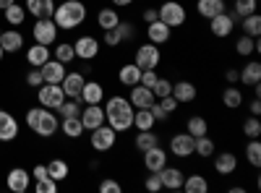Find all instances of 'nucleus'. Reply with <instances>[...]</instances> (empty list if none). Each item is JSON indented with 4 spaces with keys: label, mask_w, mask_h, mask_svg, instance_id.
<instances>
[{
    "label": "nucleus",
    "mask_w": 261,
    "mask_h": 193,
    "mask_svg": "<svg viewBox=\"0 0 261 193\" xmlns=\"http://www.w3.org/2000/svg\"><path fill=\"white\" fill-rule=\"evenodd\" d=\"M105 120L118 133H125L134 128V104L125 97H110L105 104Z\"/></svg>",
    "instance_id": "f257e3e1"
},
{
    "label": "nucleus",
    "mask_w": 261,
    "mask_h": 193,
    "mask_svg": "<svg viewBox=\"0 0 261 193\" xmlns=\"http://www.w3.org/2000/svg\"><path fill=\"white\" fill-rule=\"evenodd\" d=\"M53 21L63 32L79 29L86 21V6L81 3V0H63V3L55 6V11H53Z\"/></svg>",
    "instance_id": "f03ea898"
},
{
    "label": "nucleus",
    "mask_w": 261,
    "mask_h": 193,
    "mask_svg": "<svg viewBox=\"0 0 261 193\" xmlns=\"http://www.w3.org/2000/svg\"><path fill=\"white\" fill-rule=\"evenodd\" d=\"M27 125L29 131L42 136V139H50L53 133H58V118L55 113H50L47 107H32V110L27 113Z\"/></svg>",
    "instance_id": "7ed1b4c3"
},
{
    "label": "nucleus",
    "mask_w": 261,
    "mask_h": 193,
    "mask_svg": "<svg viewBox=\"0 0 261 193\" xmlns=\"http://www.w3.org/2000/svg\"><path fill=\"white\" fill-rule=\"evenodd\" d=\"M157 18L162 21V24H167L170 29H178L188 21V13H186L183 3H178V0H165V3L157 8Z\"/></svg>",
    "instance_id": "20e7f679"
},
{
    "label": "nucleus",
    "mask_w": 261,
    "mask_h": 193,
    "mask_svg": "<svg viewBox=\"0 0 261 193\" xmlns=\"http://www.w3.org/2000/svg\"><path fill=\"white\" fill-rule=\"evenodd\" d=\"M134 63L141 68V71H151L157 68L162 63V52H160V45H151V42H146V45H139L136 47V55H134Z\"/></svg>",
    "instance_id": "39448f33"
},
{
    "label": "nucleus",
    "mask_w": 261,
    "mask_h": 193,
    "mask_svg": "<svg viewBox=\"0 0 261 193\" xmlns=\"http://www.w3.org/2000/svg\"><path fill=\"white\" fill-rule=\"evenodd\" d=\"M37 99H39L42 107H47V110H58L65 102V92L60 89V84H42L37 89Z\"/></svg>",
    "instance_id": "423d86ee"
},
{
    "label": "nucleus",
    "mask_w": 261,
    "mask_h": 193,
    "mask_svg": "<svg viewBox=\"0 0 261 193\" xmlns=\"http://www.w3.org/2000/svg\"><path fill=\"white\" fill-rule=\"evenodd\" d=\"M115 141H118V131H113L110 125H99V128H94L92 131V139H89V144H92V149L94 152H110V149L115 146Z\"/></svg>",
    "instance_id": "0eeeda50"
},
{
    "label": "nucleus",
    "mask_w": 261,
    "mask_h": 193,
    "mask_svg": "<svg viewBox=\"0 0 261 193\" xmlns=\"http://www.w3.org/2000/svg\"><path fill=\"white\" fill-rule=\"evenodd\" d=\"M32 37L34 42H39V45H53V42L58 39V26L53 18H37L34 26H32Z\"/></svg>",
    "instance_id": "6e6552de"
},
{
    "label": "nucleus",
    "mask_w": 261,
    "mask_h": 193,
    "mask_svg": "<svg viewBox=\"0 0 261 193\" xmlns=\"http://www.w3.org/2000/svg\"><path fill=\"white\" fill-rule=\"evenodd\" d=\"M232 29H235V13H230V11H222L214 18H209V32L217 39H227L232 34Z\"/></svg>",
    "instance_id": "1a4fd4ad"
},
{
    "label": "nucleus",
    "mask_w": 261,
    "mask_h": 193,
    "mask_svg": "<svg viewBox=\"0 0 261 193\" xmlns=\"http://www.w3.org/2000/svg\"><path fill=\"white\" fill-rule=\"evenodd\" d=\"M73 52L79 60H94L99 55V39L92 37V34H84L73 42Z\"/></svg>",
    "instance_id": "9d476101"
},
{
    "label": "nucleus",
    "mask_w": 261,
    "mask_h": 193,
    "mask_svg": "<svg viewBox=\"0 0 261 193\" xmlns=\"http://www.w3.org/2000/svg\"><path fill=\"white\" fill-rule=\"evenodd\" d=\"M193 136L186 131V133H175L170 139V154H175L178 159H188L193 157Z\"/></svg>",
    "instance_id": "9b49d317"
},
{
    "label": "nucleus",
    "mask_w": 261,
    "mask_h": 193,
    "mask_svg": "<svg viewBox=\"0 0 261 193\" xmlns=\"http://www.w3.org/2000/svg\"><path fill=\"white\" fill-rule=\"evenodd\" d=\"M84 73L81 71H71V73H65V78L60 81V89L65 92V99H81V89H84Z\"/></svg>",
    "instance_id": "f8f14e48"
},
{
    "label": "nucleus",
    "mask_w": 261,
    "mask_h": 193,
    "mask_svg": "<svg viewBox=\"0 0 261 193\" xmlns=\"http://www.w3.org/2000/svg\"><path fill=\"white\" fill-rule=\"evenodd\" d=\"M81 123H84V131H94L105 123V107L102 104H86L84 110L79 113Z\"/></svg>",
    "instance_id": "ddd939ff"
},
{
    "label": "nucleus",
    "mask_w": 261,
    "mask_h": 193,
    "mask_svg": "<svg viewBox=\"0 0 261 193\" xmlns=\"http://www.w3.org/2000/svg\"><path fill=\"white\" fill-rule=\"evenodd\" d=\"M39 73H42V81H45V84H60L68 71H65V63L50 58L47 63H42V66H39Z\"/></svg>",
    "instance_id": "4468645a"
},
{
    "label": "nucleus",
    "mask_w": 261,
    "mask_h": 193,
    "mask_svg": "<svg viewBox=\"0 0 261 193\" xmlns=\"http://www.w3.org/2000/svg\"><path fill=\"white\" fill-rule=\"evenodd\" d=\"M128 102L134 104V110H139V107H151L157 102V97H154V92H151L149 87L136 84V87H130V92H128Z\"/></svg>",
    "instance_id": "2eb2a0df"
},
{
    "label": "nucleus",
    "mask_w": 261,
    "mask_h": 193,
    "mask_svg": "<svg viewBox=\"0 0 261 193\" xmlns=\"http://www.w3.org/2000/svg\"><path fill=\"white\" fill-rule=\"evenodd\" d=\"M141 154H144V167L149 170V173H160V170L167 164V152H165L160 144L146 149V152H141Z\"/></svg>",
    "instance_id": "dca6fc26"
},
{
    "label": "nucleus",
    "mask_w": 261,
    "mask_h": 193,
    "mask_svg": "<svg viewBox=\"0 0 261 193\" xmlns=\"http://www.w3.org/2000/svg\"><path fill=\"white\" fill-rule=\"evenodd\" d=\"M29 180H32V173H27L24 167H13L8 173V178H6V185L13 193H27L29 190Z\"/></svg>",
    "instance_id": "f3484780"
},
{
    "label": "nucleus",
    "mask_w": 261,
    "mask_h": 193,
    "mask_svg": "<svg viewBox=\"0 0 261 193\" xmlns=\"http://www.w3.org/2000/svg\"><path fill=\"white\" fill-rule=\"evenodd\" d=\"M172 37V29L167 24H162V21H151V24H146V39L151 42V45H167Z\"/></svg>",
    "instance_id": "a211bd4d"
},
{
    "label": "nucleus",
    "mask_w": 261,
    "mask_h": 193,
    "mask_svg": "<svg viewBox=\"0 0 261 193\" xmlns=\"http://www.w3.org/2000/svg\"><path fill=\"white\" fill-rule=\"evenodd\" d=\"M160 178H162V188H167V190H180L183 180H186L183 170L180 167H170V164H165L160 170Z\"/></svg>",
    "instance_id": "6ab92c4d"
},
{
    "label": "nucleus",
    "mask_w": 261,
    "mask_h": 193,
    "mask_svg": "<svg viewBox=\"0 0 261 193\" xmlns=\"http://www.w3.org/2000/svg\"><path fill=\"white\" fill-rule=\"evenodd\" d=\"M214 157V173L217 175H232L238 170V157L232 152H220V154H212Z\"/></svg>",
    "instance_id": "aec40b11"
},
{
    "label": "nucleus",
    "mask_w": 261,
    "mask_h": 193,
    "mask_svg": "<svg viewBox=\"0 0 261 193\" xmlns=\"http://www.w3.org/2000/svg\"><path fill=\"white\" fill-rule=\"evenodd\" d=\"M18 120L11 115V113H6V110H0V141H13L16 136H18Z\"/></svg>",
    "instance_id": "412c9836"
},
{
    "label": "nucleus",
    "mask_w": 261,
    "mask_h": 193,
    "mask_svg": "<svg viewBox=\"0 0 261 193\" xmlns=\"http://www.w3.org/2000/svg\"><path fill=\"white\" fill-rule=\"evenodd\" d=\"M238 81L246 84V87H256V84L261 81V63L251 60V63H246L243 68H238Z\"/></svg>",
    "instance_id": "4be33fe9"
},
{
    "label": "nucleus",
    "mask_w": 261,
    "mask_h": 193,
    "mask_svg": "<svg viewBox=\"0 0 261 193\" xmlns=\"http://www.w3.org/2000/svg\"><path fill=\"white\" fill-rule=\"evenodd\" d=\"M105 99V87L99 81H86L84 84V89H81V102L86 104H102Z\"/></svg>",
    "instance_id": "5701e85b"
},
{
    "label": "nucleus",
    "mask_w": 261,
    "mask_h": 193,
    "mask_svg": "<svg viewBox=\"0 0 261 193\" xmlns=\"http://www.w3.org/2000/svg\"><path fill=\"white\" fill-rule=\"evenodd\" d=\"M172 97H175L178 104H188L199 97V92H196V87L191 81H178V84H172Z\"/></svg>",
    "instance_id": "b1692460"
},
{
    "label": "nucleus",
    "mask_w": 261,
    "mask_h": 193,
    "mask_svg": "<svg viewBox=\"0 0 261 193\" xmlns=\"http://www.w3.org/2000/svg\"><path fill=\"white\" fill-rule=\"evenodd\" d=\"M0 47H3V52H18L24 47V37L18 29H6L0 34Z\"/></svg>",
    "instance_id": "393cba45"
},
{
    "label": "nucleus",
    "mask_w": 261,
    "mask_h": 193,
    "mask_svg": "<svg viewBox=\"0 0 261 193\" xmlns=\"http://www.w3.org/2000/svg\"><path fill=\"white\" fill-rule=\"evenodd\" d=\"M27 13H32L34 18H53L55 3L53 0H27Z\"/></svg>",
    "instance_id": "a878e982"
},
{
    "label": "nucleus",
    "mask_w": 261,
    "mask_h": 193,
    "mask_svg": "<svg viewBox=\"0 0 261 193\" xmlns=\"http://www.w3.org/2000/svg\"><path fill=\"white\" fill-rule=\"evenodd\" d=\"M118 81L128 89L136 87V84L141 81V68L136 66V63H125V66H120V71H118Z\"/></svg>",
    "instance_id": "bb28decb"
},
{
    "label": "nucleus",
    "mask_w": 261,
    "mask_h": 193,
    "mask_svg": "<svg viewBox=\"0 0 261 193\" xmlns=\"http://www.w3.org/2000/svg\"><path fill=\"white\" fill-rule=\"evenodd\" d=\"M50 60V47L47 45H39V42H34V45L27 50V63L32 68H39L42 63Z\"/></svg>",
    "instance_id": "cd10ccee"
},
{
    "label": "nucleus",
    "mask_w": 261,
    "mask_h": 193,
    "mask_svg": "<svg viewBox=\"0 0 261 193\" xmlns=\"http://www.w3.org/2000/svg\"><path fill=\"white\" fill-rule=\"evenodd\" d=\"M196 11L201 18H214L225 11V0H196Z\"/></svg>",
    "instance_id": "c85d7f7f"
},
{
    "label": "nucleus",
    "mask_w": 261,
    "mask_h": 193,
    "mask_svg": "<svg viewBox=\"0 0 261 193\" xmlns=\"http://www.w3.org/2000/svg\"><path fill=\"white\" fill-rule=\"evenodd\" d=\"M154 115H151L149 107H139V110H134V128L136 131H151L154 128Z\"/></svg>",
    "instance_id": "c756f323"
},
{
    "label": "nucleus",
    "mask_w": 261,
    "mask_h": 193,
    "mask_svg": "<svg viewBox=\"0 0 261 193\" xmlns=\"http://www.w3.org/2000/svg\"><path fill=\"white\" fill-rule=\"evenodd\" d=\"M120 24V13L115 11V8H99V13H97V26L99 29H115Z\"/></svg>",
    "instance_id": "7c9ffc66"
},
{
    "label": "nucleus",
    "mask_w": 261,
    "mask_h": 193,
    "mask_svg": "<svg viewBox=\"0 0 261 193\" xmlns=\"http://www.w3.org/2000/svg\"><path fill=\"white\" fill-rule=\"evenodd\" d=\"M235 52L243 55V58H248L253 52H261V42L248 37V34H243V37H238V42H235Z\"/></svg>",
    "instance_id": "2f4dec72"
},
{
    "label": "nucleus",
    "mask_w": 261,
    "mask_h": 193,
    "mask_svg": "<svg viewBox=\"0 0 261 193\" xmlns=\"http://www.w3.org/2000/svg\"><path fill=\"white\" fill-rule=\"evenodd\" d=\"M186 131L193 136V139H199V136H206L209 133V123L204 115H191L188 123H186Z\"/></svg>",
    "instance_id": "473e14b6"
},
{
    "label": "nucleus",
    "mask_w": 261,
    "mask_h": 193,
    "mask_svg": "<svg viewBox=\"0 0 261 193\" xmlns=\"http://www.w3.org/2000/svg\"><path fill=\"white\" fill-rule=\"evenodd\" d=\"M222 104L227 107V110H238V107L243 104V92L235 87V84H230V87H225L222 92Z\"/></svg>",
    "instance_id": "72a5a7b5"
},
{
    "label": "nucleus",
    "mask_w": 261,
    "mask_h": 193,
    "mask_svg": "<svg viewBox=\"0 0 261 193\" xmlns=\"http://www.w3.org/2000/svg\"><path fill=\"white\" fill-rule=\"evenodd\" d=\"M183 190H186V193H206V190H209V180H206L204 175H186Z\"/></svg>",
    "instance_id": "f704fd0d"
},
{
    "label": "nucleus",
    "mask_w": 261,
    "mask_h": 193,
    "mask_svg": "<svg viewBox=\"0 0 261 193\" xmlns=\"http://www.w3.org/2000/svg\"><path fill=\"white\" fill-rule=\"evenodd\" d=\"M60 131L68 136V139H79L81 133H84V123H81V118L76 115V118H63V123H60Z\"/></svg>",
    "instance_id": "c9c22d12"
},
{
    "label": "nucleus",
    "mask_w": 261,
    "mask_h": 193,
    "mask_svg": "<svg viewBox=\"0 0 261 193\" xmlns=\"http://www.w3.org/2000/svg\"><path fill=\"white\" fill-rule=\"evenodd\" d=\"M214 152H217V146H214V141L209 136H199L193 141V154H199L201 159H209Z\"/></svg>",
    "instance_id": "e433bc0d"
},
{
    "label": "nucleus",
    "mask_w": 261,
    "mask_h": 193,
    "mask_svg": "<svg viewBox=\"0 0 261 193\" xmlns=\"http://www.w3.org/2000/svg\"><path fill=\"white\" fill-rule=\"evenodd\" d=\"M68 162L65 159H53V162H47V175L55 180V183H60V180H65L68 178Z\"/></svg>",
    "instance_id": "4c0bfd02"
},
{
    "label": "nucleus",
    "mask_w": 261,
    "mask_h": 193,
    "mask_svg": "<svg viewBox=\"0 0 261 193\" xmlns=\"http://www.w3.org/2000/svg\"><path fill=\"white\" fill-rule=\"evenodd\" d=\"M157 144H160V136L154 131H139L136 139H134V146L139 149V152H146V149L157 146Z\"/></svg>",
    "instance_id": "58836bf2"
},
{
    "label": "nucleus",
    "mask_w": 261,
    "mask_h": 193,
    "mask_svg": "<svg viewBox=\"0 0 261 193\" xmlns=\"http://www.w3.org/2000/svg\"><path fill=\"white\" fill-rule=\"evenodd\" d=\"M241 21H243V26H241L243 34L258 39V34H261V16H258V13H248V16H243Z\"/></svg>",
    "instance_id": "ea45409f"
},
{
    "label": "nucleus",
    "mask_w": 261,
    "mask_h": 193,
    "mask_svg": "<svg viewBox=\"0 0 261 193\" xmlns=\"http://www.w3.org/2000/svg\"><path fill=\"white\" fill-rule=\"evenodd\" d=\"M3 13H6V21L11 26H21V24H24V18H27V8L18 6V3H11Z\"/></svg>",
    "instance_id": "a19ab883"
},
{
    "label": "nucleus",
    "mask_w": 261,
    "mask_h": 193,
    "mask_svg": "<svg viewBox=\"0 0 261 193\" xmlns=\"http://www.w3.org/2000/svg\"><path fill=\"white\" fill-rule=\"evenodd\" d=\"M232 13H235V18H243V16H248V13H256V8H258V0H232Z\"/></svg>",
    "instance_id": "79ce46f5"
},
{
    "label": "nucleus",
    "mask_w": 261,
    "mask_h": 193,
    "mask_svg": "<svg viewBox=\"0 0 261 193\" xmlns=\"http://www.w3.org/2000/svg\"><path fill=\"white\" fill-rule=\"evenodd\" d=\"M60 118H76L81 113V99H65L60 107H58Z\"/></svg>",
    "instance_id": "37998d69"
},
{
    "label": "nucleus",
    "mask_w": 261,
    "mask_h": 193,
    "mask_svg": "<svg viewBox=\"0 0 261 193\" xmlns=\"http://www.w3.org/2000/svg\"><path fill=\"white\" fill-rule=\"evenodd\" d=\"M246 159L253 164V167H261V144L258 139H251L248 146H246Z\"/></svg>",
    "instance_id": "c03bdc74"
},
{
    "label": "nucleus",
    "mask_w": 261,
    "mask_h": 193,
    "mask_svg": "<svg viewBox=\"0 0 261 193\" xmlns=\"http://www.w3.org/2000/svg\"><path fill=\"white\" fill-rule=\"evenodd\" d=\"M55 60L65 63L68 66L71 60H76V52H73V45H68V42H60V45L55 47Z\"/></svg>",
    "instance_id": "a18cd8bd"
},
{
    "label": "nucleus",
    "mask_w": 261,
    "mask_h": 193,
    "mask_svg": "<svg viewBox=\"0 0 261 193\" xmlns=\"http://www.w3.org/2000/svg\"><path fill=\"white\" fill-rule=\"evenodd\" d=\"M241 128H243V133H246L248 139H258V136H261V120H258L256 115H251V118H246Z\"/></svg>",
    "instance_id": "49530a36"
},
{
    "label": "nucleus",
    "mask_w": 261,
    "mask_h": 193,
    "mask_svg": "<svg viewBox=\"0 0 261 193\" xmlns=\"http://www.w3.org/2000/svg\"><path fill=\"white\" fill-rule=\"evenodd\" d=\"M151 92H154V97H157V99L170 97V94H172V81H167V78H157V84L151 87Z\"/></svg>",
    "instance_id": "de8ad7c7"
},
{
    "label": "nucleus",
    "mask_w": 261,
    "mask_h": 193,
    "mask_svg": "<svg viewBox=\"0 0 261 193\" xmlns=\"http://www.w3.org/2000/svg\"><path fill=\"white\" fill-rule=\"evenodd\" d=\"M34 190L37 193H58V183L47 175V178H39L37 180V185H34Z\"/></svg>",
    "instance_id": "09e8293b"
},
{
    "label": "nucleus",
    "mask_w": 261,
    "mask_h": 193,
    "mask_svg": "<svg viewBox=\"0 0 261 193\" xmlns=\"http://www.w3.org/2000/svg\"><path fill=\"white\" fill-rule=\"evenodd\" d=\"M123 42H125V39H123V34H120L118 26L105 32V45H107V47H118V45H123Z\"/></svg>",
    "instance_id": "8fccbe9b"
},
{
    "label": "nucleus",
    "mask_w": 261,
    "mask_h": 193,
    "mask_svg": "<svg viewBox=\"0 0 261 193\" xmlns=\"http://www.w3.org/2000/svg\"><path fill=\"white\" fill-rule=\"evenodd\" d=\"M144 188H146L149 193H160V190H162V178H160V173H151V175L144 180Z\"/></svg>",
    "instance_id": "3c124183"
},
{
    "label": "nucleus",
    "mask_w": 261,
    "mask_h": 193,
    "mask_svg": "<svg viewBox=\"0 0 261 193\" xmlns=\"http://www.w3.org/2000/svg\"><path fill=\"white\" fill-rule=\"evenodd\" d=\"M120 190H123V185L118 180H113V178H105L99 183V193H120Z\"/></svg>",
    "instance_id": "603ef678"
},
{
    "label": "nucleus",
    "mask_w": 261,
    "mask_h": 193,
    "mask_svg": "<svg viewBox=\"0 0 261 193\" xmlns=\"http://www.w3.org/2000/svg\"><path fill=\"white\" fill-rule=\"evenodd\" d=\"M42 84H45V81H42V73H39V68H34V71H29V73H27V87H32V89H39Z\"/></svg>",
    "instance_id": "864d4df0"
},
{
    "label": "nucleus",
    "mask_w": 261,
    "mask_h": 193,
    "mask_svg": "<svg viewBox=\"0 0 261 193\" xmlns=\"http://www.w3.org/2000/svg\"><path fill=\"white\" fill-rule=\"evenodd\" d=\"M157 78H160V76H157V71H154V68H151V71H141V81H139V84H144V87H149V89H151V87L157 84Z\"/></svg>",
    "instance_id": "5fc2aeb1"
},
{
    "label": "nucleus",
    "mask_w": 261,
    "mask_h": 193,
    "mask_svg": "<svg viewBox=\"0 0 261 193\" xmlns=\"http://www.w3.org/2000/svg\"><path fill=\"white\" fill-rule=\"evenodd\" d=\"M118 29H120V34H123V39L128 42V39H134V24H130V21H120V24H118Z\"/></svg>",
    "instance_id": "6e6d98bb"
},
{
    "label": "nucleus",
    "mask_w": 261,
    "mask_h": 193,
    "mask_svg": "<svg viewBox=\"0 0 261 193\" xmlns=\"http://www.w3.org/2000/svg\"><path fill=\"white\" fill-rule=\"evenodd\" d=\"M32 178H34V180H39V178H47V164H37V167L32 170Z\"/></svg>",
    "instance_id": "4d7b16f0"
},
{
    "label": "nucleus",
    "mask_w": 261,
    "mask_h": 193,
    "mask_svg": "<svg viewBox=\"0 0 261 193\" xmlns=\"http://www.w3.org/2000/svg\"><path fill=\"white\" fill-rule=\"evenodd\" d=\"M248 110H251V115H256V118L261 115V102H258V97H253V99H251V104H248Z\"/></svg>",
    "instance_id": "13d9d810"
},
{
    "label": "nucleus",
    "mask_w": 261,
    "mask_h": 193,
    "mask_svg": "<svg viewBox=\"0 0 261 193\" xmlns=\"http://www.w3.org/2000/svg\"><path fill=\"white\" fill-rule=\"evenodd\" d=\"M225 81L227 84H238V68H225Z\"/></svg>",
    "instance_id": "bf43d9fd"
},
{
    "label": "nucleus",
    "mask_w": 261,
    "mask_h": 193,
    "mask_svg": "<svg viewBox=\"0 0 261 193\" xmlns=\"http://www.w3.org/2000/svg\"><path fill=\"white\" fill-rule=\"evenodd\" d=\"M141 18L146 21V24H151V21H157V8H146Z\"/></svg>",
    "instance_id": "052dcab7"
},
{
    "label": "nucleus",
    "mask_w": 261,
    "mask_h": 193,
    "mask_svg": "<svg viewBox=\"0 0 261 193\" xmlns=\"http://www.w3.org/2000/svg\"><path fill=\"white\" fill-rule=\"evenodd\" d=\"M110 3H113L115 8H128L130 3H134V0H110Z\"/></svg>",
    "instance_id": "680f3d73"
},
{
    "label": "nucleus",
    "mask_w": 261,
    "mask_h": 193,
    "mask_svg": "<svg viewBox=\"0 0 261 193\" xmlns=\"http://www.w3.org/2000/svg\"><path fill=\"white\" fill-rule=\"evenodd\" d=\"M11 3H16V0H0V11H6Z\"/></svg>",
    "instance_id": "e2e57ef3"
},
{
    "label": "nucleus",
    "mask_w": 261,
    "mask_h": 193,
    "mask_svg": "<svg viewBox=\"0 0 261 193\" xmlns=\"http://www.w3.org/2000/svg\"><path fill=\"white\" fill-rule=\"evenodd\" d=\"M3 55H6V52H3V47H0V60H3Z\"/></svg>",
    "instance_id": "0e129e2a"
},
{
    "label": "nucleus",
    "mask_w": 261,
    "mask_h": 193,
    "mask_svg": "<svg viewBox=\"0 0 261 193\" xmlns=\"http://www.w3.org/2000/svg\"><path fill=\"white\" fill-rule=\"evenodd\" d=\"M0 34H3V29H0Z\"/></svg>",
    "instance_id": "69168bd1"
}]
</instances>
